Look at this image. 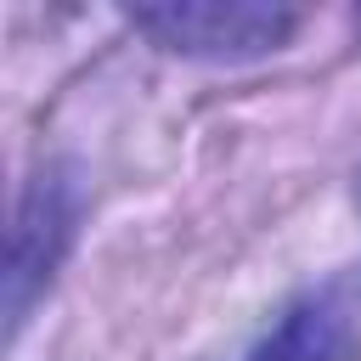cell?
I'll return each mask as SVG.
<instances>
[{"label":"cell","mask_w":361,"mask_h":361,"mask_svg":"<svg viewBox=\"0 0 361 361\" xmlns=\"http://www.w3.org/2000/svg\"><path fill=\"white\" fill-rule=\"evenodd\" d=\"M85 226V175L68 158H39L17 197H11V226H6V271H0V322H6V350L23 338L45 293L56 288L73 243Z\"/></svg>","instance_id":"cell-1"},{"label":"cell","mask_w":361,"mask_h":361,"mask_svg":"<svg viewBox=\"0 0 361 361\" xmlns=\"http://www.w3.org/2000/svg\"><path fill=\"white\" fill-rule=\"evenodd\" d=\"M124 23L169 56L237 68L288 51L305 11L282 0H152V6H130Z\"/></svg>","instance_id":"cell-2"},{"label":"cell","mask_w":361,"mask_h":361,"mask_svg":"<svg viewBox=\"0 0 361 361\" xmlns=\"http://www.w3.org/2000/svg\"><path fill=\"white\" fill-rule=\"evenodd\" d=\"M361 338V265L299 288L243 350V361H344Z\"/></svg>","instance_id":"cell-3"},{"label":"cell","mask_w":361,"mask_h":361,"mask_svg":"<svg viewBox=\"0 0 361 361\" xmlns=\"http://www.w3.org/2000/svg\"><path fill=\"white\" fill-rule=\"evenodd\" d=\"M355 209H361V169H355Z\"/></svg>","instance_id":"cell-4"},{"label":"cell","mask_w":361,"mask_h":361,"mask_svg":"<svg viewBox=\"0 0 361 361\" xmlns=\"http://www.w3.org/2000/svg\"><path fill=\"white\" fill-rule=\"evenodd\" d=\"M355 34H361V11H355Z\"/></svg>","instance_id":"cell-5"}]
</instances>
